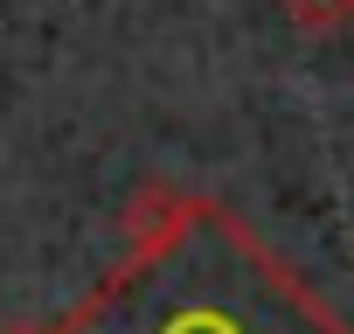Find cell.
<instances>
[{"label":"cell","instance_id":"cell-2","mask_svg":"<svg viewBox=\"0 0 354 334\" xmlns=\"http://www.w3.org/2000/svg\"><path fill=\"white\" fill-rule=\"evenodd\" d=\"M278 15L299 35H340V28H354V0H278Z\"/></svg>","mask_w":354,"mask_h":334},{"label":"cell","instance_id":"cell-3","mask_svg":"<svg viewBox=\"0 0 354 334\" xmlns=\"http://www.w3.org/2000/svg\"><path fill=\"white\" fill-rule=\"evenodd\" d=\"M0 334H49V327H35V320H15V327H0Z\"/></svg>","mask_w":354,"mask_h":334},{"label":"cell","instance_id":"cell-1","mask_svg":"<svg viewBox=\"0 0 354 334\" xmlns=\"http://www.w3.org/2000/svg\"><path fill=\"white\" fill-rule=\"evenodd\" d=\"M49 334H354V320L243 209L139 182L118 258Z\"/></svg>","mask_w":354,"mask_h":334}]
</instances>
